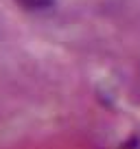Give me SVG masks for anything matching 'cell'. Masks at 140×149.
I'll return each mask as SVG.
<instances>
[{"instance_id": "obj_1", "label": "cell", "mask_w": 140, "mask_h": 149, "mask_svg": "<svg viewBox=\"0 0 140 149\" xmlns=\"http://www.w3.org/2000/svg\"><path fill=\"white\" fill-rule=\"evenodd\" d=\"M15 2L26 11H46L53 7L55 0H15Z\"/></svg>"}]
</instances>
